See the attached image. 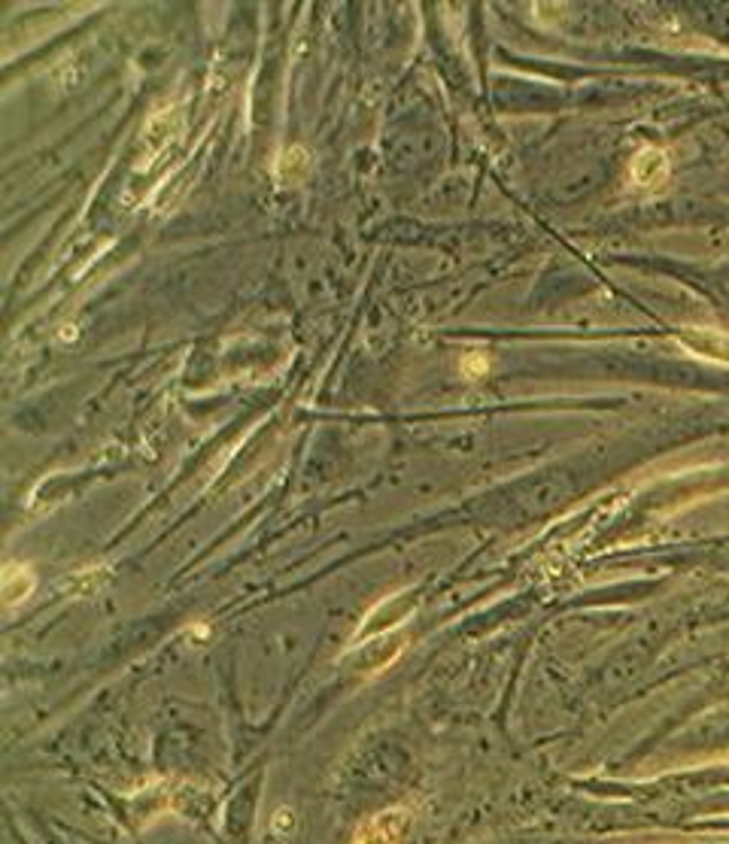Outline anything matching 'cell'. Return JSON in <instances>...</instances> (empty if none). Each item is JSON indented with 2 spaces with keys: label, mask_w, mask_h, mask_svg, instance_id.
I'll return each instance as SVG.
<instances>
[{
  "label": "cell",
  "mask_w": 729,
  "mask_h": 844,
  "mask_svg": "<svg viewBox=\"0 0 729 844\" xmlns=\"http://www.w3.org/2000/svg\"><path fill=\"white\" fill-rule=\"evenodd\" d=\"M307 171H310V155H307V149H301V146L286 149L277 162V177L283 186H295V182H301L304 177H307Z\"/></svg>",
  "instance_id": "3"
},
{
  "label": "cell",
  "mask_w": 729,
  "mask_h": 844,
  "mask_svg": "<svg viewBox=\"0 0 729 844\" xmlns=\"http://www.w3.org/2000/svg\"><path fill=\"white\" fill-rule=\"evenodd\" d=\"M171 122H173V113H171V110H164V113H156V116L149 119V125H147V131H143V137H147L152 153H158V149H162L164 143L173 137Z\"/></svg>",
  "instance_id": "5"
},
{
  "label": "cell",
  "mask_w": 729,
  "mask_h": 844,
  "mask_svg": "<svg viewBox=\"0 0 729 844\" xmlns=\"http://www.w3.org/2000/svg\"><path fill=\"white\" fill-rule=\"evenodd\" d=\"M4 602L6 604H19L25 602L31 593H34V571L28 568V565H19V562H10L4 568Z\"/></svg>",
  "instance_id": "2"
},
{
  "label": "cell",
  "mask_w": 729,
  "mask_h": 844,
  "mask_svg": "<svg viewBox=\"0 0 729 844\" xmlns=\"http://www.w3.org/2000/svg\"><path fill=\"white\" fill-rule=\"evenodd\" d=\"M405 826V811H387V814L368 820L356 835V844H402Z\"/></svg>",
  "instance_id": "1"
},
{
  "label": "cell",
  "mask_w": 729,
  "mask_h": 844,
  "mask_svg": "<svg viewBox=\"0 0 729 844\" xmlns=\"http://www.w3.org/2000/svg\"><path fill=\"white\" fill-rule=\"evenodd\" d=\"M486 371H490V362H486V356H477V353H471V356H466V358H462V374H466L468 380H477V377H484Z\"/></svg>",
  "instance_id": "6"
},
{
  "label": "cell",
  "mask_w": 729,
  "mask_h": 844,
  "mask_svg": "<svg viewBox=\"0 0 729 844\" xmlns=\"http://www.w3.org/2000/svg\"><path fill=\"white\" fill-rule=\"evenodd\" d=\"M662 173H666V158L656 149H645L632 164V177H636V182H645V186H653L656 180H662Z\"/></svg>",
  "instance_id": "4"
}]
</instances>
